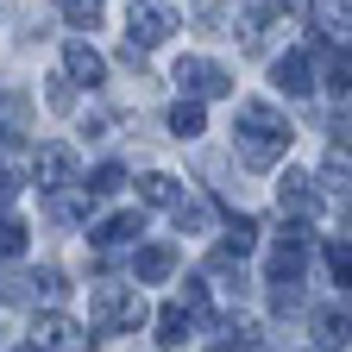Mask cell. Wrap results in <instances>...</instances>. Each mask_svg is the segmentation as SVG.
<instances>
[{"label":"cell","mask_w":352,"mask_h":352,"mask_svg":"<svg viewBox=\"0 0 352 352\" xmlns=\"http://www.w3.org/2000/svg\"><path fill=\"white\" fill-rule=\"evenodd\" d=\"M233 132H239V164H245V170H271V164L289 151V120H283L271 101H245Z\"/></svg>","instance_id":"obj_1"},{"label":"cell","mask_w":352,"mask_h":352,"mask_svg":"<svg viewBox=\"0 0 352 352\" xmlns=\"http://www.w3.org/2000/svg\"><path fill=\"white\" fill-rule=\"evenodd\" d=\"M145 315H151V308H145L139 289H120V283L95 289V333H139Z\"/></svg>","instance_id":"obj_2"},{"label":"cell","mask_w":352,"mask_h":352,"mask_svg":"<svg viewBox=\"0 0 352 352\" xmlns=\"http://www.w3.org/2000/svg\"><path fill=\"white\" fill-rule=\"evenodd\" d=\"M170 32H176V7H164V0H132V13H126V44L132 51H151Z\"/></svg>","instance_id":"obj_3"},{"label":"cell","mask_w":352,"mask_h":352,"mask_svg":"<svg viewBox=\"0 0 352 352\" xmlns=\"http://www.w3.org/2000/svg\"><path fill=\"white\" fill-rule=\"evenodd\" d=\"M176 82H183L189 101H214V95H227V88H233V76L220 69L214 57H183V63H176Z\"/></svg>","instance_id":"obj_4"},{"label":"cell","mask_w":352,"mask_h":352,"mask_svg":"<svg viewBox=\"0 0 352 352\" xmlns=\"http://www.w3.org/2000/svg\"><path fill=\"white\" fill-rule=\"evenodd\" d=\"M32 346H38V352H82L88 333H82L69 315H38V321H32Z\"/></svg>","instance_id":"obj_5"},{"label":"cell","mask_w":352,"mask_h":352,"mask_svg":"<svg viewBox=\"0 0 352 352\" xmlns=\"http://www.w3.org/2000/svg\"><path fill=\"white\" fill-rule=\"evenodd\" d=\"M32 176H38V189H69V176H76V151H69L63 139L38 145V157H32Z\"/></svg>","instance_id":"obj_6"},{"label":"cell","mask_w":352,"mask_h":352,"mask_svg":"<svg viewBox=\"0 0 352 352\" xmlns=\"http://www.w3.org/2000/svg\"><path fill=\"white\" fill-rule=\"evenodd\" d=\"M63 69H69V82H82V88L107 82V57H101L88 38H69V44H63Z\"/></svg>","instance_id":"obj_7"},{"label":"cell","mask_w":352,"mask_h":352,"mask_svg":"<svg viewBox=\"0 0 352 352\" xmlns=\"http://www.w3.org/2000/svg\"><path fill=\"white\" fill-rule=\"evenodd\" d=\"M271 82L283 88V95H296V101H302L308 88H315V82H308V57H302V51H283V57L271 63Z\"/></svg>","instance_id":"obj_8"},{"label":"cell","mask_w":352,"mask_h":352,"mask_svg":"<svg viewBox=\"0 0 352 352\" xmlns=\"http://www.w3.org/2000/svg\"><path fill=\"white\" fill-rule=\"evenodd\" d=\"M170 271H176L170 245H139V258H132V277H139V283H164Z\"/></svg>","instance_id":"obj_9"},{"label":"cell","mask_w":352,"mask_h":352,"mask_svg":"<svg viewBox=\"0 0 352 352\" xmlns=\"http://www.w3.org/2000/svg\"><path fill=\"white\" fill-rule=\"evenodd\" d=\"M277 201H283V214H315V189H308L302 170H283L277 176Z\"/></svg>","instance_id":"obj_10"},{"label":"cell","mask_w":352,"mask_h":352,"mask_svg":"<svg viewBox=\"0 0 352 352\" xmlns=\"http://www.w3.org/2000/svg\"><path fill=\"white\" fill-rule=\"evenodd\" d=\"M252 340H258V333H252V321H239V315H233V321H220L201 346H208V352H252Z\"/></svg>","instance_id":"obj_11"},{"label":"cell","mask_w":352,"mask_h":352,"mask_svg":"<svg viewBox=\"0 0 352 352\" xmlns=\"http://www.w3.org/2000/svg\"><path fill=\"white\" fill-rule=\"evenodd\" d=\"M145 233V214L132 208V214H113V220H101L95 227V245H126V239H139Z\"/></svg>","instance_id":"obj_12"},{"label":"cell","mask_w":352,"mask_h":352,"mask_svg":"<svg viewBox=\"0 0 352 352\" xmlns=\"http://www.w3.org/2000/svg\"><path fill=\"white\" fill-rule=\"evenodd\" d=\"M189 333H195V315H189L183 302H170L164 315H157V340H164V346H183Z\"/></svg>","instance_id":"obj_13"},{"label":"cell","mask_w":352,"mask_h":352,"mask_svg":"<svg viewBox=\"0 0 352 352\" xmlns=\"http://www.w3.org/2000/svg\"><path fill=\"white\" fill-rule=\"evenodd\" d=\"M220 252L252 258V252H258V220H252V214H233V220H227V245H220Z\"/></svg>","instance_id":"obj_14"},{"label":"cell","mask_w":352,"mask_h":352,"mask_svg":"<svg viewBox=\"0 0 352 352\" xmlns=\"http://www.w3.org/2000/svg\"><path fill=\"white\" fill-rule=\"evenodd\" d=\"M139 195H145L151 208H176V201H183V183H176V176H164V170H151L145 183H139Z\"/></svg>","instance_id":"obj_15"},{"label":"cell","mask_w":352,"mask_h":352,"mask_svg":"<svg viewBox=\"0 0 352 352\" xmlns=\"http://www.w3.org/2000/svg\"><path fill=\"white\" fill-rule=\"evenodd\" d=\"M201 126H208L201 101H176L170 107V132H176V139H201Z\"/></svg>","instance_id":"obj_16"},{"label":"cell","mask_w":352,"mask_h":352,"mask_svg":"<svg viewBox=\"0 0 352 352\" xmlns=\"http://www.w3.org/2000/svg\"><path fill=\"white\" fill-rule=\"evenodd\" d=\"M315 333L321 346H346V302H327L321 315H315Z\"/></svg>","instance_id":"obj_17"},{"label":"cell","mask_w":352,"mask_h":352,"mask_svg":"<svg viewBox=\"0 0 352 352\" xmlns=\"http://www.w3.org/2000/svg\"><path fill=\"white\" fill-rule=\"evenodd\" d=\"M321 258H327V277L340 283V296H346V277H352V258H346V239H327L321 245Z\"/></svg>","instance_id":"obj_18"},{"label":"cell","mask_w":352,"mask_h":352,"mask_svg":"<svg viewBox=\"0 0 352 352\" xmlns=\"http://www.w3.org/2000/svg\"><path fill=\"white\" fill-rule=\"evenodd\" d=\"M19 252H25V220L7 214V220H0V264H13Z\"/></svg>","instance_id":"obj_19"},{"label":"cell","mask_w":352,"mask_h":352,"mask_svg":"<svg viewBox=\"0 0 352 352\" xmlns=\"http://www.w3.org/2000/svg\"><path fill=\"white\" fill-rule=\"evenodd\" d=\"M120 183H126V170H120V164H101L95 176H88V195H113Z\"/></svg>","instance_id":"obj_20"},{"label":"cell","mask_w":352,"mask_h":352,"mask_svg":"<svg viewBox=\"0 0 352 352\" xmlns=\"http://www.w3.org/2000/svg\"><path fill=\"white\" fill-rule=\"evenodd\" d=\"M176 227H183V233H201L208 227V201H176Z\"/></svg>","instance_id":"obj_21"},{"label":"cell","mask_w":352,"mask_h":352,"mask_svg":"<svg viewBox=\"0 0 352 352\" xmlns=\"http://www.w3.org/2000/svg\"><path fill=\"white\" fill-rule=\"evenodd\" d=\"M63 19L69 25H95L101 19V0H63Z\"/></svg>","instance_id":"obj_22"},{"label":"cell","mask_w":352,"mask_h":352,"mask_svg":"<svg viewBox=\"0 0 352 352\" xmlns=\"http://www.w3.org/2000/svg\"><path fill=\"white\" fill-rule=\"evenodd\" d=\"M51 107H57V113H69V107H76V88H69V76H57V82H51Z\"/></svg>","instance_id":"obj_23"},{"label":"cell","mask_w":352,"mask_h":352,"mask_svg":"<svg viewBox=\"0 0 352 352\" xmlns=\"http://www.w3.org/2000/svg\"><path fill=\"white\" fill-rule=\"evenodd\" d=\"M25 352H38V346H25Z\"/></svg>","instance_id":"obj_24"}]
</instances>
